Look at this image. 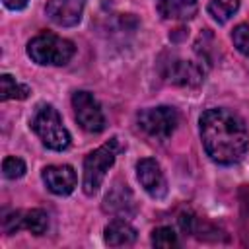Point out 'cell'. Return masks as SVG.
<instances>
[{"instance_id":"9a60e30c","label":"cell","mask_w":249,"mask_h":249,"mask_svg":"<svg viewBox=\"0 0 249 249\" xmlns=\"http://www.w3.org/2000/svg\"><path fill=\"white\" fill-rule=\"evenodd\" d=\"M239 8V0H210L208 4V14L218 21L226 23Z\"/></svg>"},{"instance_id":"6da1fadb","label":"cell","mask_w":249,"mask_h":249,"mask_svg":"<svg viewBox=\"0 0 249 249\" xmlns=\"http://www.w3.org/2000/svg\"><path fill=\"white\" fill-rule=\"evenodd\" d=\"M200 138L210 160L222 165L239 161L249 146L243 121L228 109H208L200 117Z\"/></svg>"},{"instance_id":"30bf717a","label":"cell","mask_w":249,"mask_h":249,"mask_svg":"<svg viewBox=\"0 0 249 249\" xmlns=\"http://www.w3.org/2000/svg\"><path fill=\"white\" fill-rule=\"evenodd\" d=\"M43 181L54 195H70L76 187V171L72 165H49L43 169Z\"/></svg>"},{"instance_id":"8fae6325","label":"cell","mask_w":249,"mask_h":249,"mask_svg":"<svg viewBox=\"0 0 249 249\" xmlns=\"http://www.w3.org/2000/svg\"><path fill=\"white\" fill-rule=\"evenodd\" d=\"M103 210L105 212H111L119 218H124V216H130L134 214L136 210V202H134V196L130 193V189L126 185H115L105 200H103Z\"/></svg>"},{"instance_id":"8992f818","label":"cell","mask_w":249,"mask_h":249,"mask_svg":"<svg viewBox=\"0 0 249 249\" xmlns=\"http://www.w3.org/2000/svg\"><path fill=\"white\" fill-rule=\"evenodd\" d=\"M72 107L78 124L86 132L97 134L105 128V115L101 111V105L89 91H76L72 95Z\"/></svg>"},{"instance_id":"7a4b0ae2","label":"cell","mask_w":249,"mask_h":249,"mask_svg":"<svg viewBox=\"0 0 249 249\" xmlns=\"http://www.w3.org/2000/svg\"><path fill=\"white\" fill-rule=\"evenodd\" d=\"M31 128L41 138V142L56 152H62L70 146V132L62 124L58 111L53 105H39L31 117Z\"/></svg>"},{"instance_id":"ac0fdd59","label":"cell","mask_w":249,"mask_h":249,"mask_svg":"<svg viewBox=\"0 0 249 249\" xmlns=\"http://www.w3.org/2000/svg\"><path fill=\"white\" fill-rule=\"evenodd\" d=\"M239 222L243 237L249 239V185L239 189Z\"/></svg>"},{"instance_id":"4fadbf2b","label":"cell","mask_w":249,"mask_h":249,"mask_svg":"<svg viewBox=\"0 0 249 249\" xmlns=\"http://www.w3.org/2000/svg\"><path fill=\"white\" fill-rule=\"evenodd\" d=\"M158 10L167 19H191L196 14V0H158Z\"/></svg>"},{"instance_id":"e0dca14e","label":"cell","mask_w":249,"mask_h":249,"mask_svg":"<svg viewBox=\"0 0 249 249\" xmlns=\"http://www.w3.org/2000/svg\"><path fill=\"white\" fill-rule=\"evenodd\" d=\"M152 243H154L156 247H163V249L175 247V245H177V233H175L171 228H167V226L156 228V230L152 231Z\"/></svg>"},{"instance_id":"5b68a950","label":"cell","mask_w":249,"mask_h":249,"mask_svg":"<svg viewBox=\"0 0 249 249\" xmlns=\"http://www.w3.org/2000/svg\"><path fill=\"white\" fill-rule=\"evenodd\" d=\"M177 123H179L177 111L173 107H167V105L142 109L138 113L140 130L146 132L148 136L156 138V140H167L173 134Z\"/></svg>"},{"instance_id":"ffe728a7","label":"cell","mask_w":249,"mask_h":249,"mask_svg":"<svg viewBox=\"0 0 249 249\" xmlns=\"http://www.w3.org/2000/svg\"><path fill=\"white\" fill-rule=\"evenodd\" d=\"M231 41H233L235 49H237L241 54L249 56V25H247V23H239V25L231 31Z\"/></svg>"},{"instance_id":"9c48e42d","label":"cell","mask_w":249,"mask_h":249,"mask_svg":"<svg viewBox=\"0 0 249 249\" xmlns=\"http://www.w3.org/2000/svg\"><path fill=\"white\" fill-rule=\"evenodd\" d=\"M88 0H49L45 12L49 19L60 27H72L82 19V12Z\"/></svg>"},{"instance_id":"277c9868","label":"cell","mask_w":249,"mask_h":249,"mask_svg":"<svg viewBox=\"0 0 249 249\" xmlns=\"http://www.w3.org/2000/svg\"><path fill=\"white\" fill-rule=\"evenodd\" d=\"M121 150V144L117 138L107 140L103 146H99L97 150L89 152L84 160V193L86 195H95L105 179V173L109 171V167L115 163V158Z\"/></svg>"},{"instance_id":"2e32d148","label":"cell","mask_w":249,"mask_h":249,"mask_svg":"<svg viewBox=\"0 0 249 249\" xmlns=\"http://www.w3.org/2000/svg\"><path fill=\"white\" fill-rule=\"evenodd\" d=\"M0 97L6 99H25L29 95V88L18 84L10 74H2L0 76Z\"/></svg>"},{"instance_id":"5bb4252c","label":"cell","mask_w":249,"mask_h":249,"mask_svg":"<svg viewBox=\"0 0 249 249\" xmlns=\"http://www.w3.org/2000/svg\"><path fill=\"white\" fill-rule=\"evenodd\" d=\"M23 228L33 235H43L49 228V216L41 208H31L23 212Z\"/></svg>"},{"instance_id":"52a82bcc","label":"cell","mask_w":249,"mask_h":249,"mask_svg":"<svg viewBox=\"0 0 249 249\" xmlns=\"http://www.w3.org/2000/svg\"><path fill=\"white\" fill-rule=\"evenodd\" d=\"M136 177L142 185V189L152 198H163L167 195V181L160 167V163L154 158H144L136 163Z\"/></svg>"},{"instance_id":"7c38bea8","label":"cell","mask_w":249,"mask_h":249,"mask_svg":"<svg viewBox=\"0 0 249 249\" xmlns=\"http://www.w3.org/2000/svg\"><path fill=\"white\" fill-rule=\"evenodd\" d=\"M136 241V230L123 218H115L105 228V243L111 247H126Z\"/></svg>"},{"instance_id":"3957f363","label":"cell","mask_w":249,"mask_h":249,"mask_svg":"<svg viewBox=\"0 0 249 249\" xmlns=\"http://www.w3.org/2000/svg\"><path fill=\"white\" fill-rule=\"evenodd\" d=\"M74 53H76L74 43L54 33H39L27 45V54L37 64L62 66L74 56Z\"/></svg>"},{"instance_id":"44dd1931","label":"cell","mask_w":249,"mask_h":249,"mask_svg":"<svg viewBox=\"0 0 249 249\" xmlns=\"http://www.w3.org/2000/svg\"><path fill=\"white\" fill-rule=\"evenodd\" d=\"M2 2L10 10H23L27 6V0H2Z\"/></svg>"},{"instance_id":"d6986e66","label":"cell","mask_w":249,"mask_h":249,"mask_svg":"<svg viewBox=\"0 0 249 249\" xmlns=\"http://www.w3.org/2000/svg\"><path fill=\"white\" fill-rule=\"evenodd\" d=\"M2 173L4 177L8 179H19L23 173H25V163L21 158H16V156H10L2 161Z\"/></svg>"},{"instance_id":"ba28073f","label":"cell","mask_w":249,"mask_h":249,"mask_svg":"<svg viewBox=\"0 0 249 249\" xmlns=\"http://www.w3.org/2000/svg\"><path fill=\"white\" fill-rule=\"evenodd\" d=\"M163 76L177 86H198L204 78V70L196 62L173 58L169 62H163Z\"/></svg>"}]
</instances>
